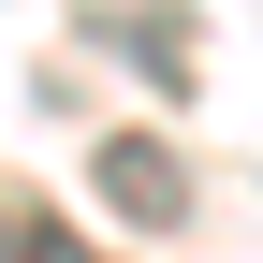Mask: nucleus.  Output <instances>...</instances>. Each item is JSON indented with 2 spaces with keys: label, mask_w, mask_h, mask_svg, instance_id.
<instances>
[{
  "label": "nucleus",
  "mask_w": 263,
  "mask_h": 263,
  "mask_svg": "<svg viewBox=\"0 0 263 263\" xmlns=\"http://www.w3.org/2000/svg\"><path fill=\"white\" fill-rule=\"evenodd\" d=\"M103 190H117L132 219H176V205H190V190H176V161H161V146H103Z\"/></svg>",
  "instance_id": "1"
}]
</instances>
